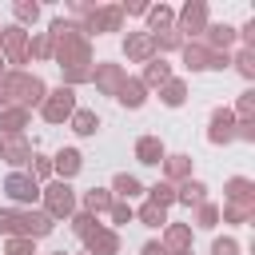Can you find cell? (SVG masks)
<instances>
[{
  "label": "cell",
  "mask_w": 255,
  "mask_h": 255,
  "mask_svg": "<svg viewBox=\"0 0 255 255\" xmlns=\"http://www.w3.org/2000/svg\"><path fill=\"white\" fill-rule=\"evenodd\" d=\"M32 159H36V175H40V179H48V175H52V163H48L44 155H32Z\"/></svg>",
  "instance_id": "28"
},
{
  "label": "cell",
  "mask_w": 255,
  "mask_h": 255,
  "mask_svg": "<svg viewBox=\"0 0 255 255\" xmlns=\"http://www.w3.org/2000/svg\"><path fill=\"white\" fill-rule=\"evenodd\" d=\"M239 72H243V76H251V72H255V64H251V52H247V56H239Z\"/></svg>",
  "instance_id": "32"
},
{
  "label": "cell",
  "mask_w": 255,
  "mask_h": 255,
  "mask_svg": "<svg viewBox=\"0 0 255 255\" xmlns=\"http://www.w3.org/2000/svg\"><path fill=\"white\" fill-rule=\"evenodd\" d=\"M167 20H171V12H167V8H151V24H155V28H163Z\"/></svg>",
  "instance_id": "26"
},
{
  "label": "cell",
  "mask_w": 255,
  "mask_h": 255,
  "mask_svg": "<svg viewBox=\"0 0 255 255\" xmlns=\"http://www.w3.org/2000/svg\"><path fill=\"white\" fill-rule=\"evenodd\" d=\"M219 139H231V112H215V120H211V143H219Z\"/></svg>",
  "instance_id": "9"
},
{
  "label": "cell",
  "mask_w": 255,
  "mask_h": 255,
  "mask_svg": "<svg viewBox=\"0 0 255 255\" xmlns=\"http://www.w3.org/2000/svg\"><path fill=\"white\" fill-rule=\"evenodd\" d=\"M120 104L139 108V104H143V84H139V80H124V88H120Z\"/></svg>",
  "instance_id": "7"
},
{
  "label": "cell",
  "mask_w": 255,
  "mask_h": 255,
  "mask_svg": "<svg viewBox=\"0 0 255 255\" xmlns=\"http://www.w3.org/2000/svg\"><path fill=\"white\" fill-rule=\"evenodd\" d=\"M112 219H116V223H128V219H131V207L116 203V207H112Z\"/></svg>",
  "instance_id": "30"
},
{
  "label": "cell",
  "mask_w": 255,
  "mask_h": 255,
  "mask_svg": "<svg viewBox=\"0 0 255 255\" xmlns=\"http://www.w3.org/2000/svg\"><path fill=\"white\" fill-rule=\"evenodd\" d=\"M211 32H215V36H211L215 44H231V36H235V32H231L227 24H223V28H211Z\"/></svg>",
  "instance_id": "27"
},
{
  "label": "cell",
  "mask_w": 255,
  "mask_h": 255,
  "mask_svg": "<svg viewBox=\"0 0 255 255\" xmlns=\"http://www.w3.org/2000/svg\"><path fill=\"white\" fill-rule=\"evenodd\" d=\"M143 255H163V251H159L155 243H147V247H143Z\"/></svg>",
  "instance_id": "35"
},
{
  "label": "cell",
  "mask_w": 255,
  "mask_h": 255,
  "mask_svg": "<svg viewBox=\"0 0 255 255\" xmlns=\"http://www.w3.org/2000/svg\"><path fill=\"white\" fill-rule=\"evenodd\" d=\"M108 203H112L108 191H88V195H84V207H88V211H104Z\"/></svg>",
  "instance_id": "14"
},
{
  "label": "cell",
  "mask_w": 255,
  "mask_h": 255,
  "mask_svg": "<svg viewBox=\"0 0 255 255\" xmlns=\"http://www.w3.org/2000/svg\"><path fill=\"white\" fill-rule=\"evenodd\" d=\"M72 112H76V96H72V88L52 92V100L44 104V120H52V124H60V120L72 116Z\"/></svg>",
  "instance_id": "1"
},
{
  "label": "cell",
  "mask_w": 255,
  "mask_h": 255,
  "mask_svg": "<svg viewBox=\"0 0 255 255\" xmlns=\"http://www.w3.org/2000/svg\"><path fill=\"white\" fill-rule=\"evenodd\" d=\"M20 231L24 235H48L52 231V219L48 215H20Z\"/></svg>",
  "instance_id": "6"
},
{
  "label": "cell",
  "mask_w": 255,
  "mask_h": 255,
  "mask_svg": "<svg viewBox=\"0 0 255 255\" xmlns=\"http://www.w3.org/2000/svg\"><path fill=\"white\" fill-rule=\"evenodd\" d=\"M183 60H187L191 68H207V60H211V56H207L203 48H187V52H183Z\"/></svg>",
  "instance_id": "19"
},
{
  "label": "cell",
  "mask_w": 255,
  "mask_h": 255,
  "mask_svg": "<svg viewBox=\"0 0 255 255\" xmlns=\"http://www.w3.org/2000/svg\"><path fill=\"white\" fill-rule=\"evenodd\" d=\"M199 219H203V227H215V207H203V215H199Z\"/></svg>",
  "instance_id": "34"
},
{
  "label": "cell",
  "mask_w": 255,
  "mask_h": 255,
  "mask_svg": "<svg viewBox=\"0 0 255 255\" xmlns=\"http://www.w3.org/2000/svg\"><path fill=\"white\" fill-rule=\"evenodd\" d=\"M76 235H92V215H76Z\"/></svg>",
  "instance_id": "25"
},
{
  "label": "cell",
  "mask_w": 255,
  "mask_h": 255,
  "mask_svg": "<svg viewBox=\"0 0 255 255\" xmlns=\"http://www.w3.org/2000/svg\"><path fill=\"white\" fill-rule=\"evenodd\" d=\"M0 155H4L8 163H24V159H28V147H24V139H16V135H12L8 143H0Z\"/></svg>",
  "instance_id": "10"
},
{
  "label": "cell",
  "mask_w": 255,
  "mask_h": 255,
  "mask_svg": "<svg viewBox=\"0 0 255 255\" xmlns=\"http://www.w3.org/2000/svg\"><path fill=\"white\" fill-rule=\"evenodd\" d=\"M167 76H171V72H167V64H163V60H159V64H151V68H147V84H163V80H167Z\"/></svg>",
  "instance_id": "21"
},
{
  "label": "cell",
  "mask_w": 255,
  "mask_h": 255,
  "mask_svg": "<svg viewBox=\"0 0 255 255\" xmlns=\"http://www.w3.org/2000/svg\"><path fill=\"white\" fill-rule=\"evenodd\" d=\"M124 199H131V195H139V179H131V175H116V183H112Z\"/></svg>",
  "instance_id": "12"
},
{
  "label": "cell",
  "mask_w": 255,
  "mask_h": 255,
  "mask_svg": "<svg viewBox=\"0 0 255 255\" xmlns=\"http://www.w3.org/2000/svg\"><path fill=\"white\" fill-rule=\"evenodd\" d=\"M0 231H20V215H12V211H0Z\"/></svg>",
  "instance_id": "23"
},
{
  "label": "cell",
  "mask_w": 255,
  "mask_h": 255,
  "mask_svg": "<svg viewBox=\"0 0 255 255\" xmlns=\"http://www.w3.org/2000/svg\"><path fill=\"white\" fill-rule=\"evenodd\" d=\"M163 104H167V108H179V104H183V84H167V88H163Z\"/></svg>",
  "instance_id": "17"
},
{
  "label": "cell",
  "mask_w": 255,
  "mask_h": 255,
  "mask_svg": "<svg viewBox=\"0 0 255 255\" xmlns=\"http://www.w3.org/2000/svg\"><path fill=\"white\" fill-rule=\"evenodd\" d=\"M88 247H92V251L112 255V251H116V239H112V235H88Z\"/></svg>",
  "instance_id": "15"
},
{
  "label": "cell",
  "mask_w": 255,
  "mask_h": 255,
  "mask_svg": "<svg viewBox=\"0 0 255 255\" xmlns=\"http://www.w3.org/2000/svg\"><path fill=\"white\" fill-rule=\"evenodd\" d=\"M72 207H76L72 187H68V183H52V187H48V219H56V215H72Z\"/></svg>",
  "instance_id": "2"
},
{
  "label": "cell",
  "mask_w": 255,
  "mask_h": 255,
  "mask_svg": "<svg viewBox=\"0 0 255 255\" xmlns=\"http://www.w3.org/2000/svg\"><path fill=\"white\" fill-rule=\"evenodd\" d=\"M135 155H139V163H159V159H163V143H159L155 135H143V139L135 143Z\"/></svg>",
  "instance_id": "4"
},
{
  "label": "cell",
  "mask_w": 255,
  "mask_h": 255,
  "mask_svg": "<svg viewBox=\"0 0 255 255\" xmlns=\"http://www.w3.org/2000/svg\"><path fill=\"white\" fill-rule=\"evenodd\" d=\"M4 191H8V195H12L16 203H32V199L40 195V187H36V179H32V175H20V171H16V175H8V183H4Z\"/></svg>",
  "instance_id": "3"
},
{
  "label": "cell",
  "mask_w": 255,
  "mask_h": 255,
  "mask_svg": "<svg viewBox=\"0 0 255 255\" xmlns=\"http://www.w3.org/2000/svg\"><path fill=\"white\" fill-rule=\"evenodd\" d=\"M128 52H131V56H147V52H151V40H147V36H135V40H128Z\"/></svg>",
  "instance_id": "20"
},
{
  "label": "cell",
  "mask_w": 255,
  "mask_h": 255,
  "mask_svg": "<svg viewBox=\"0 0 255 255\" xmlns=\"http://www.w3.org/2000/svg\"><path fill=\"white\" fill-rule=\"evenodd\" d=\"M183 203H199L203 199V183H183V195H179Z\"/></svg>",
  "instance_id": "22"
},
{
  "label": "cell",
  "mask_w": 255,
  "mask_h": 255,
  "mask_svg": "<svg viewBox=\"0 0 255 255\" xmlns=\"http://www.w3.org/2000/svg\"><path fill=\"white\" fill-rule=\"evenodd\" d=\"M171 199H175V191H171L167 183H155V187H151V203H155V207H167Z\"/></svg>",
  "instance_id": "13"
},
{
  "label": "cell",
  "mask_w": 255,
  "mask_h": 255,
  "mask_svg": "<svg viewBox=\"0 0 255 255\" xmlns=\"http://www.w3.org/2000/svg\"><path fill=\"white\" fill-rule=\"evenodd\" d=\"M167 167H171V175H183V171H187V159H183V155H171Z\"/></svg>",
  "instance_id": "29"
},
{
  "label": "cell",
  "mask_w": 255,
  "mask_h": 255,
  "mask_svg": "<svg viewBox=\"0 0 255 255\" xmlns=\"http://www.w3.org/2000/svg\"><path fill=\"white\" fill-rule=\"evenodd\" d=\"M56 171H60V175H76V171H80V151H76V147H64V151L56 155Z\"/></svg>",
  "instance_id": "8"
},
{
  "label": "cell",
  "mask_w": 255,
  "mask_h": 255,
  "mask_svg": "<svg viewBox=\"0 0 255 255\" xmlns=\"http://www.w3.org/2000/svg\"><path fill=\"white\" fill-rule=\"evenodd\" d=\"M16 16H20V20H36L40 8H36V4H16Z\"/></svg>",
  "instance_id": "24"
},
{
  "label": "cell",
  "mask_w": 255,
  "mask_h": 255,
  "mask_svg": "<svg viewBox=\"0 0 255 255\" xmlns=\"http://www.w3.org/2000/svg\"><path fill=\"white\" fill-rule=\"evenodd\" d=\"M72 128H76V135H96L100 116L96 112H72Z\"/></svg>",
  "instance_id": "5"
},
{
  "label": "cell",
  "mask_w": 255,
  "mask_h": 255,
  "mask_svg": "<svg viewBox=\"0 0 255 255\" xmlns=\"http://www.w3.org/2000/svg\"><path fill=\"white\" fill-rule=\"evenodd\" d=\"M36 52H40V56H48V52H52V40H48V36H40V40H36Z\"/></svg>",
  "instance_id": "33"
},
{
  "label": "cell",
  "mask_w": 255,
  "mask_h": 255,
  "mask_svg": "<svg viewBox=\"0 0 255 255\" xmlns=\"http://www.w3.org/2000/svg\"><path fill=\"white\" fill-rule=\"evenodd\" d=\"M20 128H24V112H4V116H0V131L16 135Z\"/></svg>",
  "instance_id": "11"
},
{
  "label": "cell",
  "mask_w": 255,
  "mask_h": 255,
  "mask_svg": "<svg viewBox=\"0 0 255 255\" xmlns=\"http://www.w3.org/2000/svg\"><path fill=\"white\" fill-rule=\"evenodd\" d=\"M139 219H143L147 227H159V223H163V207H155V203H147V207L139 211Z\"/></svg>",
  "instance_id": "18"
},
{
  "label": "cell",
  "mask_w": 255,
  "mask_h": 255,
  "mask_svg": "<svg viewBox=\"0 0 255 255\" xmlns=\"http://www.w3.org/2000/svg\"><path fill=\"white\" fill-rule=\"evenodd\" d=\"M199 24H203V4H195V8L187 4L183 8V28H199Z\"/></svg>",
  "instance_id": "16"
},
{
  "label": "cell",
  "mask_w": 255,
  "mask_h": 255,
  "mask_svg": "<svg viewBox=\"0 0 255 255\" xmlns=\"http://www.w3.org/2000/svg\"><path fill=\"white\" fill-rule=\"evenodd\" d=\"M215 255H235V243H231V239H219V243H215Z\"/></svg>",
  "instance_id": "31"
}]
</instances>
